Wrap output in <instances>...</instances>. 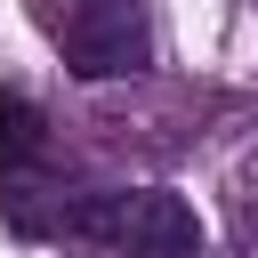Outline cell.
Here are the masks:
<instances>
[{"label": "cell", "instance_id": "cell-1", "mask_svg": "<svg viewBox=\"0 0 258 258\" xmlns=\"http://www.w3.org/2000/svg\"><path fill=\"white\" fill-rule=\"evenodd\" d=\"M32 24L56 40L64 73H81V81H121V73H145V56H153L137 0H32Z\"/></svg>", "mask_w": 258, "mask_h": 258}, {"label": "cell", "instance_id": "cell-2", "mask_svg": "<svg viewBox=\"0 0 258 258\" xmlns=\"http://www.w3.org/2000/svg\"><path fill=\"white\" fill-rule=\"evenodd\" d=\"M40 153H48V121H40V105L32 97H0V177L8 169H40Z\"/></svg>", "mask_w": 258, "mask_h": 258}, {"label": "cell", "instance_id": "cell-3", "mask_svg": "<svg viewBox=\"0 0 258 258\" xmlns=\"http://www.w3.org/2000/svg\"><path fill=\"white\" fill-rule=\"evenodd\" d=\"M234 258H258V210H242V226H234Z\"/></svg>", "mask_w": 258, "mask_h": 258}]
</instances>
